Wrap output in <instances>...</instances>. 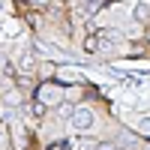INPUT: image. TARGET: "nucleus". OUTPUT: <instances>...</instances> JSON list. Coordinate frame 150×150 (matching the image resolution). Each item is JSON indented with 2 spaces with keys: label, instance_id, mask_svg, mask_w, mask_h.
<instances>
[{
  "label": "nucleus",
  "instance_id": "obj_1",
  "mask_svg": "<svg viewBox=\"0 0 150 150\" xmlns=\"http://www.w3.org/2000/svg\"><path fill=\"white\" fill-rule=\"evenodd\" d=\"M69 126L75 129V132H90L93 126H96V114H93V108H75L72 111V117H69Z\"/></svg>",
  "mask_w": 150,
  "mask_h": 150
},
{
  "label": "nucleus",
  "instance_id": "obj_2",
  "mask_svg": "<svg viewBox=\"0 0 150 150\" xmlns=\"http://www.w3.org/2000/svg\"><path fill=\"white\" fill-rule=\"evenodd\" d=\"M42 105H57L60 102V87H42Z\"/></svg>",
  "mask_w": 150,
  "mask_h": 150
},
{
  "label": "nucleus",
  "instance_id": "obj_3",
  "mask_svg": "<svg viewBox=\"0 0 150 150\" xmlns=\"http://www.w3.org/2000/svg\"><path fill=\"white\" fill-rule=\"evenodd\" d=\"M138 129H141V132H150V117H141V120H138Z\"/></svg>",
  "mask_w": 150,
  "mask_h": 150
}]
</instances>
